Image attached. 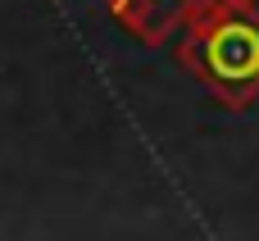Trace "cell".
<instances>
[{"instance_id": "cell-2", "label": "cell", "mask_w": 259, "mask_h": 241, "mask_svg": "<svg viewBox=\"0 0 259 241\" xmlns=\"http://www.w3.org/2000/svg\"><path fill=\"white\" fill-rule=\"evenodd\" d=\"M187 0H114V9L146 36H164V27L173 23V14H182Z\"/></svg>"}, {"instance_id": "cell-1", "label": "cell", "mask_w": 259, "mask_h": 241, "mask_svg": "<svg viewBox=\"0 0 259 241\" xmlns=\"http://www.w3.org/2000/svg\"><path fill=\"white\" fill-rule=\"evenodd\" d=\"M196 50L219 91H259V18L223 14L196 32Z\"/></svg>"}, {"instance_id": "cell-3", "label": "cell", "mask_w": 259, "mask_h": 241, "mask_svg": "<svg viewBox=\"0 0 259 241\" xmlns=\"http://www.w3.org/2000/svg\"><path fill=\"white\" fill-rule=\"evenodd\" d=\"M232 5H250V0H232Z\"/></svg>"}]
</instances>
